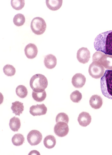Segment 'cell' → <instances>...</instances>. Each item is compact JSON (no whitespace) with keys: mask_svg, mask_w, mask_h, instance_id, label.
I'll use <instances>...</instances> for the list:
<instances>
[{"mask_svg":"<svg viewBox=\"0 0 112 155\" xmlns=\"http://www.w3.org/2000/svg\"><path fill=\"white\" fill-rule=\"evenodd\" d=\"M54 130L55 134L58 137H64L68 133L69 127L67 123L63 122H59L55 125Z\"/></svg>","mask_w":112,"mask_h":155,"instance_id":"cell-7","label":"cell"},{"mask_svg":"<svg viewBox=\"0 0 112 155\" xmlns=\"http://www.w3.org/2000/svg\"><path fill=\"white\" fill-rule=\"evenodd\" d=\"M48 84L47 78L40 74L33 76L30 81L31 88L35 92L37 93L43 92L47 88Z\"/></svg>","mask_w":112,"mask_h":155,"instance_id":"cell-3","label":"cell"},{"mask_svg":"<svg viewBox=\"0 0 112 155\" xmlns=\"http://www.w3.org/2000/svg\"><path fill=\"white\" fill-rule=\"evenodd\" d=\"M104 67L99 62L93 61L89 66V73L94 78H100L104 75Z\"/></svg>","mask_w":112,"mask_h":155,"instance_id":"cell-5","label":"cell"},{"mask_svg":"<svg viewBox=\"0 0 112 155\" xmlns=\"http://www.w3.org/2000/svg\"><path fill=\"white\" fill-rule=\"evenodd\" d=\"M92 118L90 114L87 112H83L80 114L78 118V121L80 125L86 127L91 122Z\"/></svg>","mask_w":112,"mask_h":155,"instance_id":"cell-12","label":"cell"},{"mask_svg":"<svg viewBox=\"0 0 112 155\" xmlns=\"http://www.w3.org/2000/svg\"><path fill=\"white\" fill-rule=\"evenodd\" d=\"M91 58L90 52L87 48L83 47L78 50L77 54V58L78 61L85 64L89 61Z\"/></svg>","mask_w":112,"mask_h":155,"instance_id":"cell-8","label":"cell"},{"mask_svg":"<svg viewBox=\"0 0 112 155\" xmlns=\"http://www.w3.org/2000/svg\"><path fill=\"white\" fill-rule=\"evenodd\" d=\"M42 138L41 133L36 130H31L27 136L28 142L31 146L38 145L41 142Z\"/></svg>","mask_w":112,"mask_h":155,"instance_id":"cell-6","label":"cell"},{"mask_svg":"<svg viewBox=\"0 0 112 155\" xmlns=\"http://www.w3.org/2000/svg\"><path fill=\"white\" fill-rule=\"evenodd\" d=\"M32 96L34 100L38 102H41L44 101L46 98L47 94L45 91L41 93H37L33 91Z\"/></svg>","mask_w":112,"mask_h":155,"instance_id":"cell-22","label":"cell"},{"mask_svg":"<svg viewBox=\"0 0 112 155\" xmlns=\"http://www.w3.org/2000/svg\"><path fill=\"white\" fill-rule=\"evenodd\" d=\"M31 30L35 34L39 35L44 32L46 30L47 25L43 18L36 17L31 21Z\"/></svg>","mask_w":112,"mask_h":155,"instance_id":"cell-4","label":"cell"},{"mask_svg":"<svg viewBox=\"0 0 112 155\" xmlns=\"http://www.w3.org/2000/svg\"><path fill=\"white\" fill-rule=\"evenodd\" d=\"M69 118L68 115L64 113H60L58 114L56 118V122H63L68 124Z\"/></svg>","mask_w":112,"mask_h":155,"instance_id":"cell-27","label":"cell"},{"mask_svg":"<svg viewBox=\"0 0 112 155\" xmlns=\"http://www.w3.org/2000/svg\"><path fill=\"white\" fill-rule=\"evenodd\" d=\"M62 0H57V1H52V0H47L46 3L48 9L52 11H56L60 9L62 4Z\"/></svg>","mask_w":112,"mask_h":155,"instance_id":"cell-16","label":"cell"},{"mask_svg":"<svg viewBox=\"0 0 112 155\" xmlns=\"http://www.w3.org/2000/svg\"><path fill=\"white\" fill-rule=\"evenodd\" d=\"M90 104L92 108L97 110L102 107L103 101L102 98L97 95H94L91 97Z\"/></svg>","mask_w":112,"mask_h":155,"instance_id":"cell-13","label":"cell"},{"mask_svg":"<svg viewBox=\"0 0 112 155\" xmlns=\"http://www.w3.org/2000/svg\"><path fill=\"white\" fill-rule=\"evenodd\" d=\"M25 5V1L24 0H12L11 1V5L12 8L17 10L22 9Z\"/></svg>","mask_w":112,"mask_h":155,"instance_id":"cell-25","label":"cell"},{"mask_svg":"<svg viewBox=\"0 0 112 155\" xmlns=\"http://www.w3.org/2000/svg\"><path fill=\"white\" fill-rule=\"evenodd\" d=\"M44 145L48 149L54 148L56 144V140L52 135H48L45 137L44 140Z\"/></svg>","mask_w":112,"mask_h":155,"instance_id":"cell-18","label":"cell"},{"mask_svg":"<svg viewBox=\"0 0 112 155\" xmlns=\"http://www.w3.org/2000/svg\"><path fill=\"white\" fill-rule=\"evenodd\" d=\"M16 93L18 96L21 98H25L28 94L26 87L23 85H19L17 87L16 89Z\"/></svg>","mask_w":112,"mask_h":155,"instance_id":"cell-23","label":"cell"},{"mask_svg":"<svg viewBox=\"0 0 112 155\" xmlns=\"http://www.w3.org/2000/svg\"><path fill=\"white\" fill-rule=\"evenodd\" d=\"M99 62L106 69L112 70V55L104 54Z\"/></svg>","mask_w":112,"mask_h":155,"instance_id":"cell-15","label":"cell"},{"mask_svg":"<svg viewBox=\"0 0 112 155\" xmlns=\"http://www.w3.org/2000/svg\"><path fill=\"white\" fill-rule=\"evenodd\" d=\"M3 72L8 76H12L15 74L16 69L12 65L7 64L3 68Z\"/></svg>","mask_w":112,"mask_h":155,"instance_id":"cell-24","label":"cell"},{"mask_svg":"<svg viewBox=\"0 0 112 155\" xmlns=\"http://www.w3.org/2000/svg\"><path fill=\"white\" fill-rule=\"evenodd\" d=\"M100 87L103 94L112 100V70H107L100 79Z\"/></svg>","mask_w":112,"mask_h":155,"instance_id":"cell-2","label":"cell"},{"mask_svg":"<svg viewBox=\"0 0 112 155\" xmlns=\"http://www.w3.org/2000/svg\"><path fill=\"white\" fill-rule=\"evenodd\" d=\"M13 21L15 25L17 26H22L25 22V17L22 14H17L14 17Z\"/></svg>","mask_w":112,"mask_h":155,"instance_id":"cell-21","label":"cell"},{"mask_svg":"<svg viewBox=\"0 0 112 155\" xmlns=\"http://www.w3.org/2000/svg\"><path fill=\"white\" fill-rule=\"evenodd\" d=\"M47 111V108L44 104L33 105L30 108V114L34 116L45 115Z\"/></svg>","mask_w":112,"mask_h":155,"instance_id":"cell-9","label":"cell"},{"mask_svg":"<svg viewBox=\"0 0 112 155\" xmlns=\"http://www.w3.org/2000/svg\"><path fill=\"white\" fill-rule=\"evenodd\" d=\"M86 82L85 77L81 73H77L73 76L72 79L73 85L77 88H81Z\"/></svg>","mask_w":112,"mask_h":155,"instance_id":"cell-10","label":"cell"},{"mask_svg":"<svg viewBox=\"0 0 112 155\" xmlns=\"http://www.w3.org/2000/svg\"><path fill=\"white\" fill-rule=\"evenodd\" d=\"M24 51L26 57L30 59L35 58L38 53V48L36 45L32 43L27 45Z\"/></svg>","mask_w":112,"mask_h":155,"instance_id":"cell-11","label":"cell"},{"mask_svg":"<svg viewBox=\"0 0 112 155\" xmlns=\"http://www.w3.org/2000/svg\"><path fill=\"white\" fill-rule=\"evenodd\" d=\"M9 125L10 129L12 131H18L21 125L20 119L16 117L12 118L10 119Z\"/></svg>","mask_w":112,"mask_h":155,"instance_id":"cell-19","label":"cell"},{"mask_svg":"<svg viewBox=\"0 0 112 155\" xmlns=\"http://www.w3.org/2000/svg\"><path fill=\"white\" fill-rule=\"evenodd\" d=\"M44 63L46 68L51 69L54 68L57 65V59L54 55L48 54L45 56Z\"/></svg>","mask_w":112,"mask_h":155,"instance_id":"cell-14","label":"cell"},{"mask_svg":"<svg viewBox=\"0 0 112 155\" xmlns=\"http://www.w3.org/2000/svg\"><path fill=\"white\" fill-rule=\"evenodd\" d=\"M82 94L77 90L73 91L70 96L71 100L75 103H79L82 99Z\"/></svg>","mask_w":112,"mask_h":155,"instance_id":"cell-26","label":"cell"},{"mask_svg":"<svg viewBox=\"0 0 112 155\" xmlns=\"http://www.w3.org/2000/svg\"><path fill=\"white\" fill-rule=\"evenodd\" d=\"M94 46L97 51L112 55V30L97 35L94 40Z\"/></svg>","mask_w":112,"mask_h":155,"instance_id":"cell-1","label":"cell"},{"mask_svg":"<svg viewBox=\"0 0 112 155\" xmlns=\"http://www.w3.org/2000/svg\"><path fill=\"white\" fill-rule=\"evenodd\" d=\"M11 109L13 114L20 116L24 110L23 104L19 101H16L12 103Z\"/></svg>","mask_w":112,"mask_h":155,"instance_id":"cell-17","label":"cell"},{"mask_svg":"<svg viewBox=\"0 0 112 155\" xmlns=\"http://www.w3.org/2000/svg\"><path fill=\"white\" fill-rule=\"evenodd\" d=\"M12 141L14 145L19 146L23 144L25 141V138L21 134H16L12 137Z\"/></svg>","mask_w":112,"mask_h":155,"instance_id":"cell-20","label":"cell"},{"mask_svg":"<svg viewBox=\"0 0 112 155\" xmlns=\"http://www.w3.org/2000/svg\"><path fill=\"white\" fill-rule=\"evenodd\" d=\"M103 53L97 51L94 53L93 56V61L99 62L100 58L104 55Z\"/></svg>","mask_w":112,"mask_h":155,"instance_id":"cell-28","label":"cell"}]
</instances>
